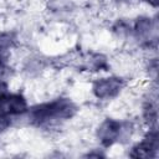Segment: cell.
<instances>
[{"mask_svg":"<svg viewBox=\"0 0 159 159\" xmlns=\"http://www.w3.org/2000/svg\"><path fill=\"white\" fill-rule=\"evenodd\" d=\"M77 108L68 98H57L51 102L41 103L30 109L29 118L35 124H46L55 120L68 119L75 116Z\"/></svg>","mask_w":159,"mask_h":159,"instance_id":"cell-1","label":"cell"},{"mask_svg":"<svg viewBox=\"0 0 159 159\" xmlns=\"http://www.w3.org/2000/svg\"><path fill=\"white\" fill-rule=\"evenodd\" d=\"M127 128L124 124L119 120L107 118L101 123L97 130V137L103 147H111L116 142H119V139L123 137L124 130Z\"/></svg>","mask_w":159,"mask_h":159,"instance_id":"cell-2","label":"cell"},{"mask_svg":"<svg viewBox=\"0 0 159 159\" xmlns=\"http://www.w3.org/2000/svg\"><path fill=\"white\" fill-rule=\"evenodd\" d=\"M123 86H124V82L122 78L108 77V78L97 80L92 86V91L97 98L107 99V98L116 97L122 91Z\"/></svg>","mask_w":159,"mask_h":159,"instance_id":"cell-3","label":"cell"},{"mask_svg":"<svg viewBox=\"0 0 159 159\" xmlns=\"http://www.w3.org/2000/svg\"><path fill=\"white\" fill-rule=\"evenodd\" d=\"M0 111L6 116H19L27 111V102L20 93L5 92L0 97Z\"/></svg>","mask_w":159,"mask_h":159,"instance_id":"cell-4","label":"cell"},{"mask_svg":"<svg viewBox=\"0 0 159 159\" xmlns=\"http://www.w3.org/2000/svg\"><path fill=\"white\" fill-rule=\"evenodd\" d=\"M158 147H159L158 132L157 129L153 128L140 143H138L132 148L129 155L134 158H154L157 157Z\"/></svg>","mask_w":159,"mask_h":159,"instance_id":"cell-5","label":"cell"},{"mask_svg":"<svg viewBox=\"0 0 159 159\" xmlns=\"http://www.w3.org/2000/svg\"><path fill=\"white\" fill-rule=\"evenodd\" d=\"M157 25L152 21L150 17L147 16H140L135 20L134 24V32L137 35V37L139 39H148L150 37L153 31H157Z\"/></svg>","mask_w":159,"mask_h":159,"instance_id":"cell-6","label":"cell"},{"mask_svg":"<svg viewBox=\"0 0 159 159\" xmlns=\"http://www.w3.org/2000/svg\"><path fill=\"white\" fill-rule=\"evenodd\" d=\"M143 117L147 120V123L149 125H154L157 123V118H158V112H157V103L155 101H147L144 107H143Z\"/></svg>","mask_w":159,"mask_h":159,"instance_id":"cell-7","label":"cell"},{"mask_svg":"<svg viewBox=\"0 0 159 159\" xmlns=\"http://www.w3.org/2000/svg\"><path fill=\"white\" fill-rule=\"evenodd\" d=\"M10 125V117L0 111V132H4Z\"/></svg>","mask_w":159,"mask_h":159,"instance_id":"cell-8","label":"cell"},{"mask_svg":"<svg viewBox=\"0 0 159 159\" xmlns=\"http://www.w3.org/2000/svg\"><path fill=\"white\" fill-rule=\"evenodd\" d=\"M7 50H9V47L0 45V68L4 67V65L7 60Z\"/></svg>","mask_w":159,"mask_h":159,"instance_id":"cell-9","label":"cell"},{"mask_svg":"<svg viewBox=\"0 0 159 159\" xmlns=\"http://www.w3.org/2000/svg\"><path fill=\"white\" fill-rule=\"evenodd\" d=\"M5 92H7V84H6V82H4V81L0 80V97H1Z\"/></svg>","mask_w":159,"mask_h":159,"instance_id":"cell-10","label":"cell"},{"mask_svg":"<svg viewBox=\"0 0 159 159\" xmlns=\"http://www.w3.org/2000/svg\"><path fill=\"white\" fill-rule=\"evenodd\" d=\"M144 1L148 2L149 5L154 6V7H157V6H158V2H159V0H144Z\"/></svg>","mask_w":159,"mask_h":159,"instance_id":"cell-11","label":"cell"},{"mask_svg":"<svg viewBox=\"0 0 159 159\" xmlns=\"http://www.w3.org/2000/svg\"><path fill=\"white\" fill-rule=\"evenodd\" d=\"M87 157H103V154H101V153H89V154H87Z\"/></svg>","mask_w":159,"mask_h":159,"instance_id":"cell-12","label":"cell"}]
</instances>
